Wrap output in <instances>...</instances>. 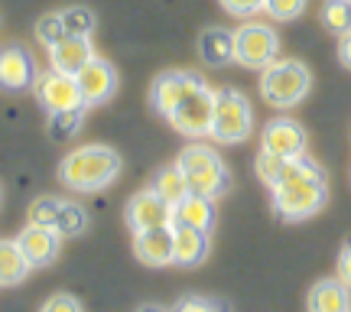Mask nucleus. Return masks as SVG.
<instances>
[{"label":"nucleus","instance_id":"f257e3e1","mask_svg":"<svg viewBox=\"0 0 351 312\" xmlns=\"http://www.w3.org/2000/svg\"><path fill=\"white\" fill-rule=\"evenodd\" d=\"M267 189L274 195V212L283 221H306L322 212L328 202V179L322 166L309 156L283 160L276 179Z\"/></svg>","mask_w":351,"mask_h":312},{"label":"nucleus","instance_id":"f03ea898","mask_svg":"<svg viewBox=\"0 0 351 312\" xmlns=\"http://www.w3.org/2000/svg\"><path fill=\"white\" fill-rule=\"evenodd\" d=\"M121 176V156L104 143L78 147L59 163V182L75 192H101Z\"/></svg>","mask_w":351,"mask_h":312},{"label":"nucleus","instance_id":"7ed1b4c3","mask_svg":"<svg viewBox=\"0 0 351 312\" xmlns=\"http://www.w3.org/2000/svg\"><path fill=\"white\" fill-rule=\"evenodd\" d=\"M176 166L182 169V176H186V182H189V192H195V195L218 199V195H225L228 189H231V173H228L225 160L212 147H205V143L186 147V150L179 153Z\"/></svg>","mask_w":351,"mask_h":312},{"label":"nucleus","instance_id":"20e7f679","mask_svg":"<svg viewBox=\"0 0 351 312\" xmlns=\"http://www.w3.org/2000/svg\"><path fill=\"white\" fill-rule=\"evenodd\" d=\"M313 88L309 69L296 59H276L261 72V98L270 108H296Z\"/></svg>","mask_w":351,"mask_h":312},{"label":"nucleus","instance_id":"39448f33","mask_svg":"<svg viewBox=\"0 0 351 312\" xmlns=\"http://www.w3.org/2000/svg\"><path fill=\"white\" fill-rule=\"evenodd\" d=\"M254 130V111L251 101L241 95L238 88H221L215 91V117L212 134L218 143H244Z\"/></svg>","mask_w":351,"mask_h":312},{"label":"nucleus","instance_id":"423d86ee","mask_svg":"<svg viewBox=\"0 0 351 312\" xmlns=\"http://www.w3.org/2000/svg\"><path fill=\"white\" fill-rule=\"evenodd\" d=\"M276 59H280V36L274 26L247 20L241 29H234V62L238 65L263 72Z\"/></svg>","mask_w":351,"mask_h":312},{"label":"nucleus","instance_id":"0eeeda50","mask_svg":"<svg viewBox=\"0 0 351 312\" xmlns=\"http://www.w3.org/2000/svg\"><path fill=\"white\" fill-rule=\"evenodd\" d=\"M212 117H215V91L205 85V78H199L166 121L186 137H202V134L212 130Z\"/></svg>","mask_w":351,"mask_h":312},{"label":"nucleus","instance_id":"6e6552de","mask_svg":"<svg viewBox=\"0 0 351 312\" xmlns=\"http://www.w3.org/2000/svg\"><path fill=\"white\" fill-rule=\"evenodd\" d=\"M36 98L39 104L49 114L56 111H72V108H85V98H82V88H78L75 75H65V72H43L36 78Z\"/></svg>","mask_w":351,"mask_h":312},{"label":"nucleus","instance_id":"1a4fd4ad","mask_svg":"<svg viewBox=\"0 0 351 312\" xmlns=\"http://www.w3.org/2000/svg\"><path fill=\"white\" fill-rule=\"evenodd\" d=\"M261 150L270 153V156H280V160L306 156V130L293 117H276V121H270V124L263 127Z\"/></svg>","mask_w":351,"mask_h":312},{"label":"nucleus","instance_id":"9d476101","mask_svg":"<svg viewBox=\"0 0 351 312\" xmlns=\"http://www.w3.org/2000/svg\"><path fill=\"white\" fill-rule=\"evenodd\" d=\"M75 82H78V88H82L85 108L108 104V101L117 95V69H114L108 59H98V56L78 72Z\"/></svg>","mask_w":351,"mask_h":312},{"label":"nucleus","instance_id":"9b49d317","mask_svg":"<svg viewBox=\"0 0 351 312\" xmlns=\"http://www.w3.org/2000/svg\"><path fill=\"white\" fill-rule=\"evenodd\" d=\"M127 225L134 231H147V228H169L173 225V205L156 192V189H143L127 202Z\"/></svg>","mask_w":351,"mask_h":312},{"label":"nucleus","instance_id":"f8f14e48","mask_svg":"<svg viewBox=\"0 0 351 312\" xmlns=\"http://www.w3.org/2000/svg\"><path fill=\"white\" fill-rule=\"evenodd\" d=\"M36 62L23 46H7L0 49V88L7 91H26L36 85Z\"/></svg>","mask_w":351,"mask_h":312},{"label":"nucleus","instance_id":"ddd939ff","mask_svg":"<svg viewBox=\"0 0 351 312\" xmlns=\"http://www.w3.org/2000/svg\"><path fill=\"white\" fill-rule=\"evenodd\" d=\"M16 241H20V248H23V254L29 257L33 267H49V263H56L59 250H62V235L49 225H26L23 235L16 237Z\"/></svg>","mask_w":351,"mask_h":312},{"label":"nucleus","instance_id":"4468645a","mask_svg":"<svg viewBox=\"0 0 351 312\" xmlns=\"http://www.w3.org/2000/svg\"><path fill=\"white\" fill-rule=\"evenodd\" d=\"M134 254L147 267H169L173 263V225L134 231Z\"/></svg>","mask_w":351,"mask_h":312},{"label":"nucleus","instance_id":"2eb2a0df","mask_svg":"<svg viewBox=\"0 0 351 312\" xmlns=\"http://www.w3.org/2000/svg\"><path fill=\"white\" fill-rule=\"evenodd\" d=\"M91 59H95V46H91L88 36H72L69 33L56 46H49V65L56 72H65V75H78Z\"/></svg>","mask_w":351,"mask_h":312},{"label":"nucleus","instance_id":"dca6fc26","mask_svg":"<svg viewBox=\"0 0 351 312\" xmlns=\"http://www.w3.org/2000/svg\"><path fill=\"white\" fill-rule=\"evenodd\" d=\"M195 82H199V75H192V72H163L150 88L153 108L163 114V117H169V114L176 111V104L186 98V91L195 85Z\"/></svg>","mask_w":351,"mask_h":312},{"label":"nucleus","instance_id":"f3484780","mask_svg":"<svg viewBox=\"0 0 351 312\" xmlns=\"http://www.w3.org/2000/svg\"><path fill=\"white\" fill-rule=\"evenodd\" d=\"M205 257H208V231L173 225V263L199 267Z\"/></svg>","mask_w":351,"mask_h":312},{"label":"nucleus","instance_id":"a211bd4d","mask_svg":"<svg viewBox=\"0 0 351 312\" xmlns=\"http://www.w3.org/2000/svg\"><path fill=\"white\" fill-rule=\"evenodd\" d=\"M306 306H309V312H351V289L341 283L339 276L319 280L309 289Z\"/></svg>","mask_w":351,"mask_h":312},{"label":"nucleus","instance_id":"6ab92c4d","mask_svg":"<svg viewBox=\"0 0 351 312\" xmlns=\"http://www.w3.org/2000/svg\"><path fill=\"white\" fill-rule=\"evenodd\" d=\"M173 225L212 231V228H215V199H205V195L189 192L186 199L173 205Z\"/></svg>","mask_w":351,"mask_h":312},{"label":"nucleus","instance_id":"aec40b11","mask_svg":"<svg viewBox=\"0 0 351 312\" xmlns=\"http://www.w3.org/2000/svg\"><path fill=\"white\" fill-rule=\"evenodd\" d=\"M199 59L212 69L234 62V33H228L221 26H208L199 36Z\"/></svg>","mask_w":351,"mask_h":312},{"label":"nucleus","instance_id":"412c9836","mask_svg":"<svg viewBox=\"0 0 351 312\" xmlns=\"http://www.w3.org/2000/svg\"><path fill=\"white\" fill-rule=\"evenodd\" d=\"M33 270L29 257L23 254L20 241H0V287H16L23 283Z\"/></svg>","mask_w":351,"mask_h":312},{"label":"nucleus","instance_id":"4be33fe9","mask_svg":"<svg viewBox=\"0 0 351 312\" xmlns=\"http://www.w3.org/2000/svg\"><path fill=\"white\" fill-rule=\"evenodd\" d=\"M153 189L163 195L169 205H176V202H182L189 195V182H186V176H182V169L179 166H163L160 173H156V179H153Z\"/></svg>","mask_w":351,"mask_h":312},{"label":"nucleus","instance_id":"5701e85b","mask_svg":"<svg viewBox=\"0 0 351 312\" xmlns=\"http://www.w3.org/2000/svg\"><path fill=\"white\" fill-rule=\"evenodd\" d=\"M88 228V212L75 202H62V208H59V218H56V231L62 237H78L85 235Z\"/></svg>","mask_w":351,"mask_h":312},{"label":"nucleus","instance_id":"b1692460","mask_svg":"<svg viewBox=\"0 0 351 312\" xmlns=\"http://www.w3.org/2000/svg\"><path fill=\"white\" fill-rule=\"evenodd\" d=\"M322 23L335 36L351 33V0H326L322 3Z\"/></svg>","mask_w":351,"mask_h":312},{"label":"nucleus","instance_id":"393cba45","mask_svg":"<svg viewBox=\"0 0 351 312\" xmlns=\"http://www.w3.org/2000/svg\"><path fill=\"white\" fill-rule=\"evenodd\" d=\"M85 124V108H72V111H56L49 114V134L56 140H69L75 137Z\"/></svg>","mask_w":351,"mask_h":312},{"label":"nucleus","instance_id":"a878e982","mask_svg":"<svg viewBox=\"0 0 351 312\" xmlns=\"http://www.w3.org/2000/svg\"><path fill=\"white\" fill-rule=\"evenodd\" d=\"M59 13H62V23L72 36H91V29L98 23L91 7H69V10H59Z\"/></svg>","mask_w":351,"mask_h":312},{"label":"nucleus","instance_id":"bb28decb","mask_svg":"<svg viewBox=\"0 0 351 312\" xmlns=\"http://www.w3.org/2000/svg\"><path fill=\"white\" fill-rule=\"evenodd\" d=\"M65 36H69V29H65V23H62V13H46V16L36 20V39L46 46V49L56 46V43Z\"/></svg>","mask_w":351,"mask_h":312},{"label":"nucleus","instance_id":"cd10ccee","mask_svg":"<svg viewBox=\"0 0 351 312\" xmlns=\"http://www.w3.org/2000/svg\"><path fill=\"white\" fill-rule=\"evenodd\" d=\"M59 208H62V199L56 195H43L29 205V225H49L56 228V218H59Z\"/></svg>","mask_w":351,"mask_h":312},{"label":"nucleus","instance_id":"c85d7f7f","mask_svg":"<svg viewBox=\"0 0 351 312\" xmlns=\"http://www.w3.org/2000/svg\"><path fill=\"white\" fill-rule=\"evenodd\" d=\"M302 10H306V0H263V13L276 23H289L302 16Z\"/></svg>","mask_w":351,"mask_h":312},{"label":"nucleus","instance_id":"c756f323","mask_svg":"<svg viewBox=\"0 0 351 312\" xmlns=\"http://www.w3.org/2000/svg\"><path fill=\"white\" fill-rule=\"evenodd\" d=\"M218 3H221V10L238 20H251L254 13L263 10V0H218Z\"/></svg>","mask_w":351,"mask_h":312},{"label":"nucleus","instance_id":"7c9ffc66","mask_svg":"<svg viewBox=\"0 0 351 312\" xmlns=\"http://www.w3.org/2000/svg\"><path fill=\"white\" fill-rule=\"evenodd\" d=\"M280 166H283V160L280 156H270V153H257V176H261L263 186H270L276 179V173H280Z\"/></svg>","mask_w":351,"mask_h":312},{"label":"nucleus","instance_id":"2f4dec72","mask_svg":"<svg viewBox=\"0 0 351 312\" xmlns=\"http://www.w3.org/2000/svg\"><path fill=\"white\" fill-rule=\"evenodd\" d=\"M39 312H85V309H82V302H78L75 296H69V293H56V296H49V300L43 302V309Z\"/></svg>","mask_w":351,"mask_h":312},{"label":"nucleus","instance_id":"473e14b6","mask_svg":"<svg viewBox=\"0 0 351 312\" xmlns=\"http://www.w3.org/2000/svg\"><path fill=\"white\" fill-rule=\"evenodd\" d=\"M173 312H221V306L205 296H182V300L173 306Z\"/></svg>","mask_w":351,"mask_h":312},{"label":"nucleus","instance_id":"72a5a7b5","mask_svg":"<svg viewBox=\"0 0 351 312\" xmlns=\"http://www.w3.org/2000/svg\"><path fill=\"white\" fill-rule=\"evenodd\" d=\"M339 280L351 289V241L341 248V254H339Z\"/></svg>","mask_w":351,"mask_h":312},{"label":"nucleus","instance_id":"f704fd0d","mask_svg":"<svg viewBox=\"0 0 351 312\" xmlns=\"http://www.w3.org/2000/svg\"><path fill=\"white\" fill-rule=\"evenodd\" d=\"M339 59L345 69H351V33H345V36H339Z\"/></svg>","mask_w":351,"mask_h":312},{"label":"nucleus","instance_id":"c9c22d12","mask_svg":"<svg viewBox=\"0 0 351 312\" xmlns=\"http://www.w3.org/2000/svg\"><path fill=\"white\" fill-rule=\"evenodd\" d=\"M137 312H173V309H166V306H156V302H147V306H140Z\"/></svg>","mask_w":351,"mask_h":312}]
</instances>
